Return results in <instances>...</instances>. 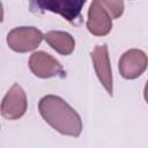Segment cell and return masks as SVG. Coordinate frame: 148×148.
<instances>
[{
    "instance_id": "cell-1",
    "label": "cell",
    "mask_w": 148,
    "mask_h": 148,
    "mask_svg": "<svg viewBox=\"0 0 148 148\" xmlns=\"http://www.w3.org/2000/svg\"><path fill=\"white\" fill-rule=\"evenodd\" d=\"M38 110L44 120L59 133L74 138L81 134V117L61 97L56 95L44 96L39 101Z\"/></svg>"
},
{
    "instance_id": "cell-2",
    "label": "cell",
    "mask_w": 148,
    "mask_h": 148,
    "mask_svg": "<svg viewBox=\"0 0 148 148\" xmlns=\"http://www.w3.org/2000/svg\"><path fill=\"white\" fill-rule=\"evenodd\" d=\"M29 8L34 13L43 14L51 12L60 15L71 23L81 17V10L87 0H28Z\"/></svg>"
},
{
    "instance_id": "cell-3",
    "label": "cell",
    "mask_w": 148,
    "mask_h": 148,
    "mask_svg": "<svg viewBox=\"0 0 148 148\" xmlns=\"http://www.w3.org/2000/svg\"><path fill=\"white\" fill-rule=\"evenodd\" d=\"M40 30L34 27H18L9 31L7 36L8 46L15 52H29L35 50L43 40Z\"/></svg>"
},
{
    "instance_id": "cell-4",
    "label": "cell",
    "mask_w": 148,
    "mask_h": 148,
    "mask_svg": "<svg viewBox=\"0 0 148 148\" xmlns=\"http://www.w3.org/2000/svg\"><path fill=\"white\" fill-rule=\"evenodd\" d=\"M29 67L36 76L42 79H47L53 76H60V77L65 76V71L60 65V62L56 60L52 56L43 51L35 52L30 56Z\"/></svg>"
},
{
    "instance_id": "cell-5",
    "label": "cell",
    "mask_w": 148,
    "mask_h": 148,
    "mask_svg": "<svg viewBox=\"0 0 148 148\" xmlns=\"http://www.w3.org/2000/svg\"><path fill=\"white\" fill-rule=\"evenodd\" d=\"M27 96L22 87L14 83L1 103V113L6 119L15 120L21 118L27 111Z\"/></svg>"
},
{
    "instance_id": "cell-6",
    "label": "cell",
    "mask_w": 148,
    "mask_h": 148,
    "mask_svg": "<svg viewBox=\"0 0 148 148\" xmlns=\"http://www.w3.org/2000/svg\"><path fill=\"white\" fill-rule=\"evenodd\" d=\"M148 66L147 54L138 49L126 51L119 59V72L123 77L133 80L140 76Z\"/></svg>"
},
{
    "instance_id": "cell-7",
    "label": "cell",
    "mask_w": 148,
    "mask_h": 148,
    "mask_svg": "<svg viewBox=\"0 0 148 148\" xmlns=\"http://www.w3.org/2000/svg\"><path fill=\"white\" fill-rule=\"evenodd\" d=\"M87 28L95 36H105L112 29V17L98 0H92L89 7Z\"/></svg>"
},
{
    "instance_id": "cell-8",
    "label": "cell",
    "mask_w": 148,
    "mask_h": 148,
    "mask_svg": "<svg viewBox=\"0 0 148 148\" xmlns=\"http://www.w3.org/2000/svg\"><path fill=\"white\" fill-rule=\"evenodd\" d=\"M91 60L99 82L110 96H112V72L106 44L97 45L91 52Z\"/></svg>"
},
{
    "instance_id": "cell-9",
    "label": "cell",
    "mask_w": 148,
    "mask_h": 148,
    "mask_svg": "<svg viewBox=\"0 0 148 148\" xmlns=\"http://www.w3.org/2000/svg\"><path fill=\"white\" fill-rule=\"evenodd\" d=\"M44 38L46 43L60 54L68 56L74 51V47H75L74 38L65 31L52 30L46 32Z\"/></svg>"
},
{
    "instance_id": "cell-10",
    "label": "cell",
    "mask_w": 148,
    "mask_h": 148,
    "mask_svg": "<svg viewBox=\"0 0 148 148\" xmlns=\"http://www.w3.org/2000/svg\"><path fill=\"white\" fill-rule=\"evenodd\" d=\"M105 9L110 13L112 18H118L124 13V2L123 0H98Z\"/></svg>"
},
{
    "instance_id": "cell-11",
    "label": "cell",
    "mask_w": 148,
    "mask_h": 148,
    "mask_svg": "<svg viewBox=\"0 0 148 148\" xmlns=\"http://www.w3.org/2000/svg\"><path fill=\"white\" fill-rule=\"evenodd\" d=\"M143 95H145V99L146 102L148 103V81L146 83V87H145V91H143Z\"/></svg>"
}]
</instances>
